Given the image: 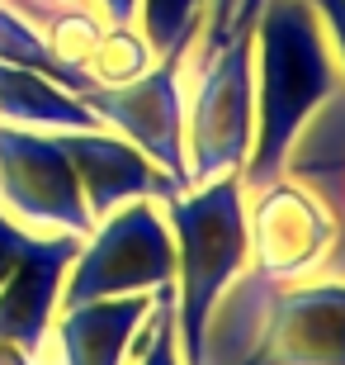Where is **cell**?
<instances>
[{"label":"cell","mask_w":345,"mask_h":365,"mask_svg":"<svg viewBox=\"0 0 345 365\" xmlns=\"http://www.w3.org/2000/svg\"><path fill=\"white\" fill-rule=\"evenodd\" d=\"M341 86V67L307 0H265L255 14V143L241 166L246 195L289 171L293 138Z\"/></svg>","instance_id":"1"},{"label":"cell","mask_w":345,"mask_h":365,"mask_svg":"<svg viewBox=\"0 0 345 365\" xmlns=\"http://www.w3.org/2000/svg\"><path fill=\"white\" fill-rule=\"evenodd\" d=\"M166 223L175 237V337L180 361L208 365V323L223 294L251 261L246 237V185L241 171L189 185L166 200Z\"/></svg>","instance_id":"2"},{"label":"cell","mask_w":345,"mask_h":365,"mask_svg":"<svg viewBox=\"0 0 345 365\" xmlns=\"http://www.w3.org/2000/svg\"><path fill=\"white\" fill-rule=\"evenodd\" d=\"M255 143V29H227L199 67L194 105L185 114L189 185L241 171Z\"/></svg>","instance_id":"3"},{"label":"cell","mask_w":345,"mask_h":365,"mask_svg":"<svg viewBox=\"0 0 345 365\" xmlns=\"http://www.w3.org/2000/svg\"><path fill=\"white\" fill-rule=\"evenodd\" d=\"M161 284H175V237L152 200H128L100 218L80 242L57 309L114 294H152Z\"/></svg>","instance_id":"4"},{"label":"cell","mask_w":345,"mask_h":365,"mask_svg":"<svg viewBox=\"0 0 345 365\" xmlns=\"http://www.w3.org/2000/svg\"><path fill=\"white\" fill-rule=\"evenodd\" d=\"M0 209L28 232H76L90 237L95 218L85 209L76 166L57 133L0 123Z\"/></svg>","instance_id":"5"},{"label":"cell","mask_w":345,"mask_h":365,"mask_svg":"<svg viewBox=\"0 0 345 365\" xmlns=\"http://www.w3.org/2000/svg\"><path fill=\"white\" fill-rule=\"evenodd\" d=\"M189 53V48H185ZM185 53H166L123 86H90L80 91V105L95 119L114 128L119 138H128L137 152L152 157L156 171L175 180L180 190H189V162H185V86H180V67Z\"/></svg>","instance_id":"6"},{"label":"cell","mask_w":345,"mask_h":365,"mask_svg":"<svg viewBox=\"0 0 345 365\" xmlns=\"http://www.w3.org/2000/svg\"><path fill=\"white\" fill-rule=\"evenodd\" d=\"M246 237H251V261H246V280L260 289L298 280V275L317 271L327 247L336 237L331 214L317 204V195L298 180L279 176L275 185L246 195Z\"/></svg>","instance_id":"7"},{"label":"cell","mask_w":345,"mask_h":365,"mask_svg":"<svg viewBox=\"0 0 345 365\" xmlns=\"http://www.w3.org/2000/svg\"><path fill=\"white\" fill-rule=\"evenodd\" d=\"M237 365H345V280L279 284Z\"/></svg>","instance_id":"8"},{"label":"cell","mask_w":345,"mask_h":365,"mask_svg":"<svg viewBox=\"0 0 345 365\" xmlns=\"http://www.w3.org/2000/svg\"><path fill=\"white\" fill-rule=\"evenodd\" d=\"M80 242L76 232H33L19 266L0 284V341H14L19 351L43 356V341L53 332L57 304H62V280L76 261Z\"/></svg>","instance_id":"9"},{"label":"cell","mask_w":345,"mask_h":365,"mask_svg":"<svg viewBox=\"0 0 345 365\" xmlns=\"http://www.w3.org/2000/svg\"><path fill=\"white\" fill-rule=\"evenodd\" d=\"M57 143H62V152H67L71 166H76L80 195H85V209H90L95 223L105 214H114L119 204H128V200L166 204L171 195H180V185H175L166 171H156L147 152H137L128 138L109 133V128L57 133Z\"/></svg>","instance_id":"10"},{"label":"cell","mask_w":345,"mask_h":365,"mask_svg":"<svg viewBox=\"0 0 345 365\" xmlns=\"http://www.w3.org/2000/svg\"><path fill=\"white\" fill-rule=\"evenodd\" d=\"M284 166H293V180L312 190L336 223V237L317 271L327 280H345V86L317 109V123H303Z\"/></svg>","instance_id":"11"},{"label":"cell","mask_w":345,"mask_h":365,"mask_svg":"<svg viewBox=\"0 0 345 365\" xmlns=\"http://www.w3.org/2000/svg\"><path fill=\"white\" fill-rule=\"evenodd\" d=\"M147 313H152V294H114L57 309L53 327L62 365H123Z\"/></svg>","instance_id":"12"},{"label":"cell","mask_w":345,"mask_h":365,"mask_svg":"<svg viewBox=\"0 0 345 365\" xmlns=\"http://www.w3.org/2000/svg\"><path fill=\"white\" fill-rule=\"evenodd\" d=\"M0 123L14 128H38V133H85V128H105L90 109L80 105V95L57 86L53 76L28 67L0 62Z\"/></svg>","instance_id":"13"},{"label":"cell","mask_w":345,"mask_h":365,"mask_svg":"<svg viewBox=\"0 0 345 365\" xmlns=\"http://www.w3.org/2000/svg\"><path fill=\"white\" fill-rule=\"evenodd\" d=\"M0 62H10V67H28V71H43V76H53L57 86H67L71 95L90 91V76L76 67H67V62H57L53 48L43 43V34L33 24H24L14 10H5L0 5Z\"/></svg>","instance_id":"14"},{"label":"cell","mask_w":345,"mask_h":365,"mask_svg":"<svg viewBox=\"0 0 345 365\" xmlns=\"http://www.w3.org/2000/svg\"><path fill=\"white\" fill-rule=\"evenodd\" d=\"M152 62L156 57H152V48H147L137 24H105L100 43L85 57V76L95 86H123V81H137Z\"/></svg>","instance_id":"15"},{"label":"cell","mask_w":345,"mask_h":365,"mask_svg":"<svg viewBox=\"0 0 345 365\" xmlns=\"http://www.w3.org/2000/svg\"><path fill=\"white\" fill-rule=\"evenodd\" d=\"M199 5L203 0H137V29H142L152 57L185 53L199 34Z\"/></svg>","instance_id":"16"},{"label":"cell","mask_w":345,"mask_h":365,"mask_svg":"<svg viewBox=\"0 0 345 365\" xmlns=\"http://www.w3.org/2000/svg\"><path fill=\"white\" fill-rule=\"evenodd\" d=\"M43 43L53 48L57 62H67V67L85 71V57H90V48L100 43V34H105V19H100V10H90L85 0L80 5H67V10H57L48 24L38 29Z\"/></svg>","instance_id":"17"},{"label":"cell","mask_w":345,"mask_h":365,"mask_svg":"<svg viewBox=\"0 0 345 365\" xmlns=\"http://www.w3.org/2000/svg\"><path fill=\"white\" fill-rule=\"evenodd\" d=\"M142 356L137 365H185L180 361V337H175V284L152 289V313L142 318Z\"/></svg>","instance_id":"18"},{"label":"cell","mask_w":345,"mask_h":365,"mask_svg":"<svg viewBox=\"0 0 345 365\" xmlns=\"http://www.w3.org/2000/svg\"><path fill=\"white\" fill-rule=\"evenodd\" d=\"M28 237H33V232H28L24 223H14V218L0 209V284L10 280V271L19 266V257H24Z\"/></svg>","instance_id":"19"},{"label":"cell","mask_w":345,"mask_h":365,"mask_svg":"<svg viewBox=\"0 0 345 365\" xmlns=\"http://www.w3.org/2000/svg\"><path fill=\"white\" fill-rule=\"evenodd\" d=\"M307 10L317 14V24L331 34L336 53H341V62H345V0H307Z\"/></svg>","instance_id":"20"},{"label":"cell","mask_w":345,"mask_h":365,"mask_svg":"<svg viewBox=\"0 0 345 365\" xmlns=\"http://www.w3.org/2000/svg\"><path fill=\"white\" fill-rule=\"evenodd\" d=\"M0 5H5V10H14L19 19H24V24L43 29L57 10H67V5H80V0H0Z\"/></svg>","instance_id":"21"},{"label":"cell","mask_w":345,"mask_h":365,"mask_svg":"<svg viewBox=\"0 0 345 365\" xmlns=\"http://www.w3.org/2000/svg\"><path fill=\"white\" fill-rule=\"evenodd\" d=\"M232 5H237V0H213L208 34H203V57H208L213 48H223V38H227V19H232Z\"/></svg>","instance_id":"22"},{"label":"cell","mask_w":345,"mask_h":365,"mask_svg":"<svg viewBox=\"0 0 345 365\" xmlns=\"http://www.w3.org/2000/svg\"><path fill=\"white\" fill-rule=\"evenodd\" d=\"M105 24H137V0H95Z\"/></svg>","instance_id":"23"},{"label":"cell","mask_w":345,"mask_h":365,"mask_svg":"<svg viewBox=\"0 0 345 365\" xmlns=\"http://www.w3.org/2000/svg\"><path fill=\"white\" fill-rule=\"evenodd\" d=\"M260 10H265V0H237L227 29H255V14H260Z\"/></svg>","instance_id":"24"}]
</instances>
